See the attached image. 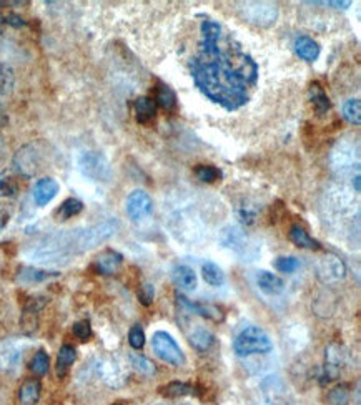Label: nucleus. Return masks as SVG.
I'll return each instance as SVG.
<instances>
[{
    "mask_svg": "<svg viewBox=\"0 0 361 405\" xmlns=\"http://www.w3.org/2000/svg\"><path fill=\"white\" fill-rule=\"evenodd\" d=\"M135 118L140 125H148L156 116V105L150 97H139L133 101Z\"/></svg>",
    "mask_w": 361,
    "mask_h": 405,
    "instance_id": "dca6fc26",
    "label": "nucleus"
},
{
    "mask_svg": "<svg viewBox=\"0 0 361 405\" xmlns=\"http://www.w3.org/2000/svg\"><path fill=\"white\" fill-rule=\"evenodd\" d=\"M290 239H292L298 247H303V249H321L320 243H318L316 239H313L312 236L308 234V231L305 230L303 226H300V224H293V226L290 228Z\"/></svg>",
    "mask_w": 361,
    "mask_h": 405,
    "instance_id": "412c9836",
    "label": "nucleus"
},
{
    "mask_svg": "<svg viewBox=\"0 0 361 405\" xmlns=\"http://www.w3.org/2000/svg\"><path fill=\"white\" fill-rule=\"evenodd\" d=\"M77 359V351L73 345H62L60 351H58V356H57V376L60 377V379H64V377L69 373L70 367H72V364L75 363Z\"/></svg>",
    "mask_w": 361,
    "mask_h": 405,
    "instance_id": "b1692460",
    "label": "nucleus"
},
{
    "mask_svg": "<svg viewBox=\"0 0 361 405\" xmlns=\"http://www.w3.org/2000/svg\"><path fill=\"white\" fill-rule=\"evenodd\" d=\"M113 405H120V404H113Z\"/></svg>",
    "mask_w": 361,
    "mask_h": 405,
    "instance_id": "de8ad7c7",
    "label": "nucleus"
},
{
    "mask_svg": "<svg viewBox=\"0 0 361 405\" xmlns=\"http://www.w3.org/2000/svg\"><path fill=\"white\" fill-rule=\"evenodd\" d=\"M194 173L202 183H215L222 178V171L213 164H197L194 168Z\"/></svg>",
    "mask_w": 361,
    "mask_h": 405,
    "instance_id": "c756f323",
    "label": "nucleus"
},
{
    "mask_svg": "<svg viewBox=\"0 0 361 405\" xmlns=\"http://www.w3.org/2000/svg\"><path fill=\"white\" fill-rule=\"evenodd\" d=\"M188 342H190L191 347L197 349L198 352H205L211 347V345H213L215 337L213 334L207 331L205 328H200V326H197L194 331L188 334Z\"/></svg>",
    "mask_w": 361,
    "mask_h": 405,
    "instance_id": "5701e85b",
    "label": "nucleus"
},
{
    "mask_svg": "<svg viewBox=\"0 0 361 405\" xmlns=\"http://www.w3.org/2000/svg\"><path fill=\"white\" fill-rule=\"evenodd\" d=\"M58 190V183L55 182L54 178H42L35 183L34 186V201L37 206H45L49 204L52 199L57 196Z\"/></svg>",
    "mask_w": 361,
    "mask_h": 405,
    "instance_id": "ddd939ff",
    "label": "nucleus"
},
{
    "mask_svg": "<svg viewBox=\"0 0 361 405\" xmlns=\"http://www.w3.org/2000/svg\"><path fill=\"white\" fill-rule=\"evenodd\" d=\"M40 161L42 155L38 151L35 145H25V147L19 149L14 156V167L17 173H21L22 176H34L35 173L40 170Z\"/></svg>",
    "mask_w": 361,
    "mask_h": 405,
    "instance_id": "1a4fd4ad",
    "label": "nucleus"
},
{
    "mask_svg": "<svg viewBox=\"0 0 361 405\" xmlns=\"http://www.w3.org/2000/svg\"><path fill=\"white\" fill-rule=\"evenodd\" d=\"M50 359L47 356V352L38 351L30 360V371H32L35 376H45L47 371H49Z\"/></svg>",
    "mask_w": 361,
    "mask_h": 405,
    "instance_id": "f704fd0d",
    "label": "nucleus"
},
{
    "mask_svg": "<svg viewBox=\"0 0 361 405\" xmlns=\"http://www.w3.org/2000/svg\"><path fill=\"white\" fill-rule=\"evenodd\" d=\"M58 276L57 273H47V271L35 269V267H22L17 274V282H21L23 286H32V284H40V282L47 281V279Z\"/></svg>",
    "mask_w": 361,
    "mask_h": 405,
    "instance_id": "4be33fe9",
    "label": "nucleus"
},
{
    "mask_svg": "<svg viewBox=\"0 0 361 405\" xmlns=\"http://www.w3.org/2000/svg\"><path fill=\"white\" fill-rule=\"evenodd\" d=\"M15 86V73L9 64H0V95H9Z\"/></svg>",
    "mask_w": 361,
    "mask_h": 405,
    "instance_id": "7c9ffc66",
    "label": "nucleus"
},
{
    "mask_svg": "<svg viewBox=\"0 0 361 405\" xmlns=\"http://www.w3.org/2000/svg\"><path fill=\"white\" fill-rule=\"evenodd\" d=\"M22 345L19 341L9 339L0 342V369L12 371L17 367L22 360Z\"/></svg>",
    "mask_w": 361,
    "mask_h": 405,
    "instance_id": "9b49d317",
    "label": "nucleus"
},
{
    "mask_svg": "<svg viewBox=\"0 0 361 405\" xmlns=\"http://www.w3.org/2000/svg\"><path fill=\"white\" fill-rule=\"evenodd\" d=\"M191 391H194V389H191V385H188L185 382H180V380H175V382H170V384L165 385V387L162 389V394L175 399V397H183V395L191 394Z\"/></svg>",
    "mask_w": 361,
    "mask_h": 405,
    "instance_id": "72a5a7b5",
    "label": "nucleus"
},
{
    "mask_svg": "<svg viewBox=\"0 0 361 405\" xmlns=\"http://www.w3.org/2000/svg\"><path fill=\"white\" fill-rule=\"evenodd\" d=\"M345 273H347V267H345L343 261L338 256H335V254H327V256L321 258L316 262L318 279L323 281L325 284L340 281V279L345 278Z\"/></svg>",
    "mask_w": 361,
    "mask_h": 405,
    "instance_id": "9d476101",
    "label": "nucleus"
},
{
    "mask_svg": "<svg viewBox=\"0 0 361 405\" xmlns=\"http://www.w3.org/2000/svg\"><path fill=\"white\" fill-rule=\"evenodd\" d=\"M315 3V5H331L335 9H348L351 5V2H308Z\"/></svg>",
    "mask_w": 361,
    "mask_h": 405,
    "instance_id": "37998d69",
    "label": "nucleus"
},
{
    "mask_svg": "<svg viewBox=\"0 0 361 405\" xmlns=\"http://www.w3.org/2000/svg\"><path fill=\"white\" fill-rule=\"evenodd\" d=\"M200 34H202V42L205 45H213L222 40V25L215 21H203L200 25Z\"/></svg>",
    "mask_w": 361,
    "mask_h": 405,
    "instance_id": "cd10ccee",
    "label": "nucleus"
},
{
    "mask_svg": "<svg viewBox=\"0 0 361 405\" xmlns=\"http://www.w3.org/2000/svg\"><path fill=\"white\" fill-rule=\"evenodd\" d=\"M261 394L265 405H296L295 399L280 377H268L263 380Z\"/></svg>",
    "mask_w": 361,
    "mask_h": 405,
    "instance_id": "0eeeda50",
    "label": "nucleus"
},
{
    "mask_svg": "<svg viewBox=\"0 0 361 405\" xmlns=\"http://www.w3.org/2000/svg\"><path fill=\"white\" fill-rule=\"evenodd\" d=\"M0 156H2V141H0Z\"/></svg>",
    "mask_w": 361,
    "mask_h": 405,
    "instance_id": "49530a36",
    "label": "nucleus"
},
{
    "mask_svg": "<svg viewBox=\"0 0 361 405\" xmlns=\"http://www.w3.org/2000/svg\"><path fill=\"white\" fill-rule=\"evenodd\" d=\"M257 284L268 296H278V294H281L285 291L283 279L277 276V274L268 273V271H258Z\"/></svg>",
    "mask_w": 361,
    "mask_h": 405,
    "instance_id": "2eb2a0df",
    "label": "nucleus"
},
{
    "mask_svg": "<svg viewBox=\"0 0 361 405\" xmlns=\"http://www.w3.org/2000/svg\"><path fill=\"white\" fill-rule=\"evenodd\" d=\"M345 352L338 344H331L327 349V365H325V380H335L340 376V369L343 365ZM323 380V382H325Z\"/></svg>",
    "mask_w": 361,
    "mask_h": 405,
    "instance_id": "4468645a",
    "label": "nucleus"
},
{
    "mask_svg": "<svg viewBox=\"0 0 361 405\" xmlns=\"http://www.w3.org/2000/svg\"><path fill=\"white\" fill-rule=\"evenodd\" d=\"M17 193V182L9 173H0V198H9Z\"/></svg>",
    "mask_w": 361,
    "mask_h": 405,
    "instance_id": "c9c22d12",
    "label": "nucleus"
},
{
    "mask_svg": "<svg viewBox=\"0 0 361 405\" xmlns=\"http://www.w3.org/2000/svg\"><path fill=\"white\" fill-rule=\"evenodd\" d=\"M130 363H132L133 367L137 369V371H140L142 373H154L155 372L154 364H152L147 357L139 356V354H132Z\"/></svg>",
    "mask_w": 361,
    "mask_h": 405,
    "instance_id": "4c0bfd02",
    "label": "nucleus"
},
{
    "mask_svg": "<svg viewBox=\"0 0 361 405\" xmlns=\"http://www.w3.org/2000/svg\"><path fill=\"white\" fill-rule=\"evenodd\" d=\"M73 336L77 337L78 341L85 342L92 337V328L87 321H80L77 324H73Z\"/></svg>",
    "mask_w": 361,
    "mask_h": 405,
    "instance_id": "ea45409f",
    "label": "nucleus"
},
{
    "mask_svg": "<svg viewBox=\"0 0 361 405\" xmlns=\"http://www.w3.org/2000/svg\"><path fill=\"white\" fill-rule=\"evenodd\" d=\"M78 170L84 173L89 178L95 182H108L112 176V168H110L108 160L102 153L97 151H84L78 155L77 160Z\"/></svg>",
    "mask_w": 361,
    "mask_h": 405,
    "instance_id": "39448f33",
    "label": "nucleus"
},
{
    "mask_svg": "<svg viewBox=\"0 0 361 405\" xmlns=\"http://www.w3.org/2000/svg\"><path fill=\"white\" fill-rule=\"evenodd\" d=\"M128 342L135 351H140V349L145 345V332L140 326H133V328L128 331Z\"/></svg>",
    "mask_w": 361,
    "mask_h": 405,
    "instance_id": "58836bf2",
    "label": "nucleus"
},
{
    "mask_svg": "<svg viewBox=\"0 0 361 405\" xmlns=\"http://www.w3.org/2000/svg\"><path fill=\"white\" fill-rule=\"evenodd\" d=\"M125 211L133 223H140L154 213V199L143 190H135L127 196Z\"/></svg>",
    "mask_w": 361,
    "mask_h": 405,
    "instance_id": "6e6552de",
    "label": "nucleus"
},
{
    "mask_svg": "<svg viewBox=\"0 0 361 405\" xmlns=\"http://www.w3.org/2000/svg\"><path fill=\"white\" fill-rule=\"evenodd\" d=\"M121 262H124V256L120 253L113 249H107L104 253H100L99 256L93 261V271L97 274H102V276H112L117 271L120 269Z\"/></svg>",
    "mask_w": 361,
    "mask_h": 405,
    "instance_id": "f8f14e48",
    "label": "nucleus"
},
{
    "mask_svg": "<svg viewBox=\"0 0 361 405\" xmlns=\"http://www.w3.org/2000/svg\"><path fill=\"white\" fill-rule=\"evenodd\" d=\"M155 101L159 103V107L170 112V110H174L176 107V95L170 86L159 82L155 86Z\"/></svg>",
    "mask_w": 361,
    "mask_h": 405,
    "instance_id": "bb28decb",
    "label": "nucleus"
},
{
    "mask_svg": "<svg viewBox=\"0 0 361 405\" xmlns=\"http://www.w3.org/2000/svg\"><path fill=\"white\" fill-rule=\"evenodd\" d=\"M3 21H5V23H9V25L15 27V29H21V27L25 25V21H23L21 15H15V14H9Z\"/></svg>",
    "mask_w": 361,
    "mask_h": 405,
    "instance_id": "79ce46f5",
    "label": "nucleus"
},
{
    "mask_svg": "<svg viewBox=\"0 0 361 405\" xmlns=\"http://www.w3.org/2000/svg\"><path fill=\"white\" fill-rule=\"evenodd\" d=\"M238 10L246 22L258 27H270L277 22L278 7L270 2H242Z\"/></svg>",
    "mask_w": 361,
    "mask_h": 405,
    "instance_id": "423d86ee",
    "label": "nucleus"
},
{
    "mask_svg": "<svg viewBox=\"0 0 361 405\" xmlns=\"http://www.w3.org/2000/svg\"><path fill=\"white\" fill-rule=\"evenodd\" d=\"M295 52L300 58L307 62H315L320 57V45H318L316 40H313L308 35H301L295 40Z\"/></svg>",
    "mask_w": 361,
    "mask_h": 405,
    "instance_id": "f3484780",
    "label": "nucleus"
},
{
    "mask_svg": "<svg viewBox=\"0 0 361 405\" xmlns=\"http://www.w3.org/2000/svg\"><path fill=\"white\" fill-rule=\"evenodd\" d=\"M343 116L348 123L360 125L361 123V101L360 98H350L343 105Z\"/></svg>",
    "mask_w": 361,
    "mask_h": 405,
    "instance_id": "2f4dec72",
    "label": "nucleus"
},
{
    "mask_svg": "<svg viewBox=\"0 0 361 405\" xmlns=\"http://www.w3.org/2000/svg\"><path fill=\"white\" fill-rule=\"evenodd\" d=\"M152 349H154L155 356L162 359L163 363L180 367L187 363L185 354H183L176 341L165 331H156L152 336Z\"/></svg>",
    "mask_w": 361,
    "mask_h": 405,
    "instance_id": "20e7f679",
    "label": "nucleus"
},
{
    "mask_svg": "<svg viewBox=\"0 0 361 405\" xmlns=\"http://www.w3.org/2000/svg\"><path fill=\"white\" fill-rule=\"evenodd\" d=\"M191 77L208 100L229 112L248 103V88L257 85L258 65L240 49L200 50L191 62Z\"/></svg>",
    "mask_w": 361,
    "mask_h": 405,
    "instance_id": "f257e3e1",
    "label": "nucleus"
},
{
    "mask_svg": "<svg viewBox=\"0 0 361 405\" xmlns=\"http://www.w3.org/2000/svg\"><path fill=\"white\" fill-rule=\"evenodd\" d=\"M233 351L238 357H250L273 351V341L258 326H248L238 334L233 342Z\"/></svg>",
    "mask_w": 361,
    "mask_h": 405,
    "instance_id": "7ed1b4c3",
    "label": "nucleus"
},
{
    "mask_svg": "<svg viewBox=\"0 0 361 405\" xmlns=\"http://www.w3.org/2000/svg\"><path fill=\"white\" fill-rule=\"evenodd\" d=\"M155 297V288L150 284V282H145V284L139 291V301L142 302L143 306H150L154 302Z\"/></svg>",
    "mask_w": 361,
    "mask_h": 405,
    "instance_id": "a19ab883",
    "label": "nucleus"
},
{
    "mask_svg": "<svg viewBox=\"0 0 361 405\" xmlns=\"http://www.w3.org/2000/svg\"><path fill=\"white\" fill-rule=\"evenodd\" d=\"M178 302L185 309H190L191 312L198 314V316H202V317H207V319H213V321L222 319L220 309L215 308V306H211V304H203V302H194V301H190V299H187L185 296H178Z\"/></svg>",
    "mask_w": 361,
    "mask_h": 405,
    "instance_id": "aec40b11",
    "label": "nucleus"
},
{
    "mask_svg": "<svg viewBox=\"0 0 361 405\" xmlns=\"http://www.w3.org/2000/svg\"><path fill=\"white\" fill-rule=\"evenodd\" d=\"M160 405H167V404H160Z\"/></svg>",
    "mask_w": 361,
    "mask_h": 405,
    "instance_id": "09e8293b",
    "label": "nucleus"
},
{
    "mask_svg": "<svg viewBox=\"0 0 361 405\" xmlns=\"http://www.w3.org/2000/svg\"><path fill=\"white\" fill-rule=\"evenodd\" d=\"M5 224H7V216L0 213V231H2L3 228H5Z\"/></svg>",
    "mask_w": 361,
    "mask_h": 405,
    "instance_id": "c03bdc74",
    "label": "nucleus"
},
{
    "mask_svg": "<svg viewBox=\"0 0 361 405\" xmlns=\"http://www.w3.org/2000/svg\"><path fill=\"white\" fill-rule=\"evenodd\" d=\"M42 394V384L38 379H27L19 389V405H37Z\"/></svg>",
    "mask_w": 361,
    "mask_h": 405,
    "instance_id": "a211bd4d",
    "label": "nucleus"
},
{
    "mask_svg": "<svg viewBox=\"0 0 361 405\" xmlns=\"http://www.w3.org/2000/svg\"><path fill=\"white\" fill-rule=\"evenodd\" d=\"M82 210H84V203L78 201L77 198H69L60 204V208H58L55 214H57V218L60 219V221H65V219H70L73 218V216L80 214Z\"/></svg>",
    "mask_w": 361,
    "mask_h": 405,
    "instance_id": "c85d7f7f",
    "label": "nucleus"
},
{
    "mask_svg": "<svg viewBox=\"0 0 361 405\" xmlns=\"http://www.w3.org/2000/svg\"><path fill=\"white\" fill-rule=\"evenodd\" d=\"M310 100H312L313 108L316 110L318 115H325L331 108V101H329L327 92L318 84L310 86Z\"/></svg>",
    "mask_w": 361,
    "mask_h": 405,
    "instance_id": "a878e982",
    "label": "nucleus"
},
{
    "mask_svg": "<svg viewBox=\"0 0 361 405\" xmlns=\"http://www.w3.org/2000/svg\"><path fill=\"white\" fill-rule=\"evenodd\" d=\"M172 279L180 289L185 291H194L197 288V274L191 269L190 266L178 265L172 269Z\"/></svg>",
    "mask_w": 361,
    "mask_h": 405,
    "instance_id": "6ab92c4d",
    "label": "nucleus"
},
{
    "mask_svg": "<svg viewBox=\"0 0 361 405\" xmlns=\"http://www.w3.org/2000/svg\"><path fill=\"white\" fill-rule=\"evenodd\" d=\"M360 173H356V176H355V191L356 193H360Z\"/></svg>",
    "mask_w": 361,
    "mask_h": 405,
    "instance_id": "a18cd8bd",
    "label": "nucleus"
},
{
    "mask_svg": "<svg viewBox=\"0 0 361 405\" xmlns=\"http://www.w3.org/2000/svg\"><path fill=\"white\" fill-rule=\"evenodd\" d=\"M119 224L115 221H104L95 226L60 231V233L45 238L34 251H30V256L40 265H67L78 254L87 253L112 238Z\"/></svg>",
    "mask_w": 361,
    "mask_h": 405,
    "instance_id": "f03ea898",
    "label": "nucleus"
},
{
    "mask_svg": "<svg viewBox=\"0 0 361 405\" xmlns=\"http://www.w3.org/2000/svg\"><path fill=\"white\" fill-rule=\"evenodd\" d=\"M202 276L203 281H205L208 286H211V288H220V286L225 284L226 281L225 273L222 271V267L210 261H207L205 265L202 266Z\"/></svg>",
    "mask_w": 361,
    "mask_h": 405,
    "instance_id": "393cba45",
    "label": "nucleus"
},
{
    "mask_svg": "<svg viewBox=\"0 0 361 405\" xmlns=\"http://www.w3.org/2000/svg\"><path fill=\"white\" fill-rule=\"evenodd\" d=\"M275 267H277V271H280V273L292 274L300 267V261H298L295 256H281L275 261Z\"/></svg>",
    "mask_w": 361,
    "mask_h": 405,
    "instance_id": "e433bc0d",
    "label": "nucleus"
},
{
    "mask_svg": "<svg viewBox=\"0 0 361 405\" xmlns=\"http://www.w3.org/2000/svg\"><path fill=\"white\" fill-rule=\"evenodd\" d=\"M328 402L331 405H348V402H350V389H348V385L341 384L331 389L328 394Z\"/></svg>",
    "mask_w": 361,
    "mask_h": 405,
    "instance_id": "473e14b6",
    "label": "nucleus"
}]
</instances>
